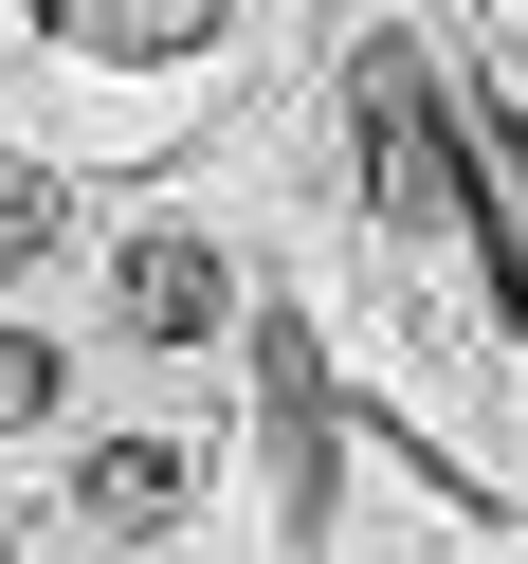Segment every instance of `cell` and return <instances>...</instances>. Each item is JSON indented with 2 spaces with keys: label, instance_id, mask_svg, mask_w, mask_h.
<instances>
[{
  "label": "cell",
  "instance_id": "cell-1",
  "mask_svg": "<svg viewBox=\"0 0 528 564\" xmlns=\"http://www.w3.org/2000/svg\"><path fill=\"white\" fill-rule=\"evenodd\" d=\"M110 328H128V346H219V328H237V256H219L201 219H147V237L110 256Z\"/></svg>",
  "mask_w": 528,
  "mask_h": 564
},
{
  "label": "cell",
  "instance_id": "cell-5",
  "mask_svg": "<svg viewBox=\"0 0 528 564\" xmlns=\"http://www.w3.org/2000/svg\"><path fill=\"white\" fill-rule=\"evenodd\" d=\"M55 219H74V200H55V164H0V292L55 256Z\"/></svg>",
  "mask_w": 528,
  "mask_h": 564
},
{
  "label": "cell",
  "instance_id": "cell-2",
  "mask_svg": "<svg viewBox=\"0 0 528 564\" xmlns=\"http://www.w3.org/2000/svg\"><path fill=\"white\" fill-rule=\"evenodd\" d=\"M346 110H365V183L401 200V219H438V200H455V147H438V74H419V37H382L365 74H346Z\"/></svg>",
  "mask_w": 528,
  "mask_h": 564
},
{
  "label": "cell",
  "instance_id": "cell-4",
  "mask_svg": "<svg viewBox=\"0 0 528 564\" xmlns=\"http://www.w3.org/2000/svg\"><path fill=\"white\" fill-rule=\"evenodd\" d=\"M55 401H74V346H55V328H0V437H37Z\"/></svg>",
  "mask_w": 528,
  "mask_h": 564
},
{
  "label": "cell",
  "instance_id": "cell-3",
  "mask_svg": "<svg viewBox=\"0 0 528 564\" xmlns=\"http://www.w3.org/2000/svg\"><path fill=\"white\" fill-rule=\"evenodd\" d=\"M183 491H201V474H183V437H91L74 510H91V528H183Z\"/></svg>",
  "mask_w": 528,
  "mask_h": 564
}]
</instances>
